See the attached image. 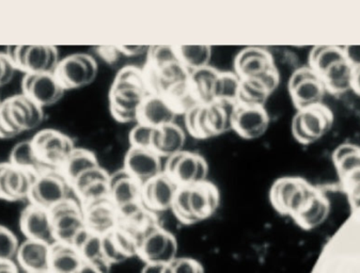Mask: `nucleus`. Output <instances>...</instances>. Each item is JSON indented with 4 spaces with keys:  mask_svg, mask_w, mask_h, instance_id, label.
<instances>
[{
    "mask_svg": "<svg viewBox=\"0 0 360 273\" xmlns=\"http://www.w3.org/2000/svg\"><path fill=\"white\" fill-rule=\"evenodd\" d=\"M148 95L145 76L136 67H124L110 91L112 116L120 122L138 120L141 105Z\"/></svg>",
    "mask_w": 360,
    "mask_h": 273,
    "instance_id": "nucleus-1",
    "label": "nucleus"
},
{
    "mask_svg": "<svg viewBox=\"0 0 360 273\" xmlns=\"http://www.w3.org/2000/svg\"><path fill=\"white\" fill-rule=\"evenodd\" d=\"M43 118L42 107L24 94L7 98L0 105V138H13L36 128Z\"/></svg>",
    "mask_w": 360,
    "mask_h": 273,
    "instance_id": "nucleus-2",
    "label": "nucleus"
},
{
    "mask_svg": "<svg viewBox=\"0 0 360 273\" xmlns=\"http://www.w3.org/2000/svg\"><path fill=\"white\" fill-rule=\"evenodd\" d=\"M6 55L26 74H55L60 62L58 49L51 45H15L8 47Z\"/></svg>",
    "mask_w": 360,
    "mask_h": 273,
    "instance_id": "nucleus-3",
    "label": "nucleus"
},
{
    "mask_svg": "<svg viewBox=\"0 0 360 273\" xmlns=\"http://www.w3.org/2000/svg\"><path fill=\"white\" fill-rule=\"evenodd\" d=\"M73 187L61 170L46 169L37 174L30 190V204L38 205L45 209L72 199Z\"/></svg>",
    "mask_w": 360,
    "mask_h": 273,
    "instance_id": "nucleus-4",
    "label": "nucleus"
},
{
    "mask_svg": "<svg viewBox=\"0 0 360 273\" xmlns=\"http://www.w3.org/2000/svg\"><path fill=\"white\" fill-rule=\"evenodd\" d=\"M137 254L147 264L169 265L178 258V242L169 232L149 227L138 238Z\"/></svg>",
    "mask_w": 360,
    "mask_h": 273,
    "instance_id": "nucleus-5",
    "label": "nucleus"
},
{
    "mask_svg": "<svg viewBox=\"0 0 360 273\" xmlns=\"http://www.w3.org/2000/svg\"><path fill=\"white\" fill-rule=\"evenodd\" d=\"M34 151L49 169L61 170L69 156L76 149L73 140L56 129H43L32 140Z\"/></svg>",
    "mask_w": 360,
    "mask_h": 273,
    "instance_id": "nucleus-6",
    "label": "nucleus"
},
{
    "mask_svg": "<svg viewBox=\"0 0 360 273\" xmlns=\"http://www.w3.org/2000/svg\"><path fill=\"white\" fill-rule=\"evenodd\" d=\"M49 213L57 242L73 246L80 233L87 229L82 207L73 199L53 206Z\"/></svg>",
    "mask_w": 360,
    "mask_h": 273,
    "instance_id": "nucleus-7",
    "label": "nucleus"
},
{
    "mask_svg": "<svg viewBox=\"0 0 360 273\" xmlns=\"http://www.w3.org/2000/svg\"><path fill=\"white\" fill-rule=\"evenodd\" d=\"M98 65L87 53H74L59 62L55 76L65 90L85 87L96 79Z\"/></svg>",
    "mask_w": 360,
    "mask_h": 273,
    "instance_id": "nucleus-8",
    "label": "nucleus"
},
{
    "mask_svg": "<svg viewBox=\"0 0 360 273\" xmlns=\"http://www.w3.org/2000/svg\"><path fill=\"white\" fill-rule=\"evenodd\" d=\"M22 90L24 95L42 108L58 102L65 92L55 74H26Z\"/></svg>",
    "mask_w": 360,
    "mask_h": 273,
    "instance_id": "nucleus-9",
    "label": "nucleus"
},
{
    "mask_svg": "<svg viewBox=\"0 0 360 273\" xmlns=\"http://www.w3.org/2000/svg\"><path fill=\"white\" fill-rule=\"evenodd\" d=\"M36 174L15 167L10 162L0 164V199L16 202L30 197Z\"/></svg>",
    "mask_w": 360,
    "mask_h": 273,
    "instance_id": "nucleus-10",
    "label": "nucleus"
},
{
    "mask_svg": "<svg viewBox=\"0 0 360 273\" xmlns=\"http://www.w3.org/2000/svg\"><path fill=\"white\" fill-rule=\"evenodd\" d=\"M124 170L141 186L164 173L162 159L158 154L151 149L137 147H131L127 152Z\"/></svg>",
    "mask_w": 360,
    "mask_h": 273,
    "instance_id": "nucleus-11",
    "label": "nucleus"
},
{
    "mask_svg": "<svg viewBox=\"0 0 360 273\" xmlns=\"http://www.w3.org/2000/svg\"><path fill=\"white\" fill-rule=\"evenodd\" d=\"M20 227L27 239L44 242L49 246L57 242L49 209L38 205H28L20 215Z\"/></svg>",
    "mask_w": 360,
    "mask_h": 273,
    "instance_id": "nucleus-12",
    "label": "nucleus"
},
{
    "mask_svg": "<svg viewBox=\"0 0 360 273\" xmlns=\"http://www.w3.org/2000/svg\"><path fill=\"white\" fill-rule=\"evenodd\" d=\"M180 186L168 174L162 173L141 186V202L152 211L172 208Z\"/></svg>",
    "mask_w": 360,
    "mask_h": 273,
    "instance_id": "nucleus-13",
    "label": "nucleus"
},
{
    "mask_svg": "<svg viewBox=\"0 0 360 273\" xmlns=\"http://www.w3.org/2000/svg\"><path fill=\"white\" fill-rule=\"evenodd\" d=\"M86 227L96 235L104 236L116 229L119 213L110 199L82 205Z\"/></svg>",
    "mask_w": 360,
    "mask_h": 273,
    "instance_id": "nucleus-14",
    "label": "nucleus"
},
{
    "mask_svg": "<svg viewBox=\"0 0 360 273\" xmlns=\"http://www.w3.org/2000/svg\"><path fill=\"white\" fill-rule=\"evenodd\" d=\"M82 205L109 198L110 176L100 167L82 174L72 184Z\"/></svg>",
    "mask_w": 360,
    "mask_h": 273,
    "instance_id": "nucleus-15",
    "label": "nucleus"
},
{
    "mask_svg": "<svg viewBox=\"0 0 360 273\" xmlns=\"http://www.w3.org/2000/svg\"><path fill=\"white\" fill-rule=\"evenodd\" d=\"M269 123V116L263 107L236 105L232 119V128L243 138H259L266 131Z\"/></svg>",
    "mask_w": 360,
    "mask_h": 273,
    "instance_id": "nucleus-16",
    "label": "nucleus"
},
{
    "mask_svg": "<svg viewBox=\"0 0 360 273\" xmlns=\"http://www.w3.org/2000/svg\"><path fill=\"white\" fill-rule=\"evenodd\" d=\"M176 112H178L167 96L149 94L141 105L138 121L154 128H160L174 123Z\"/></svg>",
    "mask_w": 360,
    "mask_h": 273,
    "instance_id": "nucleus-17",
    "label": "nucleus"
},
{
    "mask_svg": "<svg viewBox=\"0 0 360 273\" xmlns=\"http://www.w3.org/2000/svg\"><path fill=\"white\" fill-rule=\"evenodd\" d=\"M275 69L271 55L258 47H249L238 53L236 69L240 79H255Z\"/></svg>",
    "mask_w": 360,
    "mask_h": 273,
    "instance_id": "nucleus-18",
    "label": "nucleus"
},
{
    "mask_svg": "<svg viewBox=\"0 0 360 273\" xmlns=\"http://www.w3.org/2000/svg\"><path fill=\"white\" fill-rule=\"evenodd\" d=\"M219 205L217 188L211 182L189 186V206L195 222L213 215Z\"/></svg>",
    "mask_w": 360,
    "mask_h": 273,
    "instance_id": "nucleus-19",
    "label": "nucleus"
},
{
    "mask_svg": "<svg viewBox=\"0 0 360 273\" xmlns=\"http://www.w3.org/2000/svg\"><path fill=\"white\" fill-rule=\"evenodd\" d=\"M207 172L209 167L205 158L198 154L184 152L170 178L180 187L195 186L207 182Z\"/></svg>",
    "mask_w": 360,
    "mask_h": 273,
    "instance_id": "nucleus-20",
    "label": "nucleus"
},
{
    "mask_svg": "<svg viewBox=\"0 0 360 273\" xmlns=\"http://www.w3.org/2000/svg\"><path fill=\"white\" fill-rule=\"evenodd\" d=\"M49 244L26 239L20 244L16 260L27 273L49 272Z\"/></svg>",
    "mask_w": 360,
    "mask_h": 273,
    "instance_id": "nucleus-21",
    "label": "nucleus"
},
{
    "mask_svg": "<svg viewBox=\"0 0 360 273\" xmlns=\"http://www.w3.org/2000/svg\"><path fill=\"white\" fill-rule=\"evenodd\" d=\"M109 199L117 211L141 201V185L134 180L124 169L110 176Z\"/></svg>",
    "mask_w": 360,
    "mask_h": 273,
    "instance_id": "nucleus-22",
    "label": "nucleus"
},
{
    "mask_svg": "<svg viewBox=\"0 0 360 273\" xmlns=\"http://www.w3.org/2000/svg\"><path fill=\"white\" fill-rule=\"evenodd\" d=\"M186 135L178 125L172 123L166 126L155 128L153 139H152V149L156 154L162 156L174 155L180 153L184 147Z\"/></svg>",
    "mask_w": 360,
    "mask_h": 273,
    "instance_id": "nucleus-23",
    "label": "nucleus"
},
{
    "mask_svg": "<svg viewBox=\"0 0 360 273\" xmlns=\"http://www.w3.org/2000/svg\"><path fill=\"white\" fill-rule=\"evenodd\" d=\"M84 262L79 252L73 246L61 242L51 246L49 273H76Z\"/></svg>",
    "mask_w": 360,
    "mask_h": 273,
    "instance_id": "nucleus-24",
    "label": "nucleus"
},
{
    "mask_svg": "<svg viewBox=\"0 0 360 273\" xmlns=\"http://www.w3.org/2000/svg\"><path fill=\"white\" fill-rule=\"evenodd\" d=\"M218 75L219 73L210 67L189 72V85L201 105L214 102V86Z\"/></svg>",
    "mask_w": 360,
    "mask_h": 273,
    "instance_id": "nucleus-25",
    "label": "nucleus"
},
{
    "mask_svg": "<svg viewBox=\"0 0 360 273\" xmlns=\"http://www.w3.org/2000/svg\"><path fill=\"white\" fill-rule=\"evenodd\" d=\"M98 167H100L98 159L92 152L85 149H75L65 162L61 171L72 185L82 174Z\"/></svg>",
    "mask_w": 360,
    "mask_h": 273,
    "instance_id": "nucleus-26",
    "label": "nucleus"
},
{
    "mask_svg": "<svg viewBox=\"0 0 360 273\" xmlns=\"http://www.w3.org/2000/svg\"><path fill=\"white\" fill-rule=\"evenodd\" d=\"M9 162L15 167L32 172L36 175L44 170L49 169L43 165V162L37 155L32 140L18 143L12 149Z\"/></svg>",
    "mask_w": 360,
    "mask_h": 273,
    "instance_id": "nucleus-27",
    "label": "nucleus"
},
{
    "mask_svg": "<svg viewBox=\"0 0 360 273\" xmlns=\"http://www.w3.org/2000/svg\"><path fill=\"white\" fill-rule=\"evenodd\" d=\"M300 114L304 131H307L308 135H311L314 140L322 137L330 127V114L328 110L318 105L300 110Z\"/></svg>",
    "mask_w": 360,
    "mask_h": 273,
    "instance_id": "nucleus-28",
    "label": "nucleus"
},
{
    "mask_svg": "<svg viewBox=\"0 0 360 273\" xmlns=\"http://www.w3.org/2000/svg\"><path fill=\"white\" fill-rule=\"evenodd\" d=\"M181 63L189 72L209 67L212 48L207 45H183L176 47Z\"/></svg>",
    "mask_w": 360,
    "mask_h": 273,
    "instance_id": "nucleus-29",
    "label": "nucleus"
},
{
    "mask_svg": "<svg viewBox=\"0 0 360 273\" xmlns=\"http://www.w3.org/2000/svg\"><path fill=\"white\" fill-rule=\"evenodd\" d=\"M328 211V203L323 197L316 194L311 202L295 215L294 219L304 229H312L318 227L326 219Z\"/></svg>",
    "mask_w": 360,
    "mask_h": 273,
    "instance_id": "nucleus-30",
    "label": "nucleus"
},
{
    "mask_svg": "<svg viewBox=\"0 0 360 273\" xmlns=\"http://www.w3.org/2000/svg\"><path fill=\"white\" fill-rule=\"evenodd\" d=\"M323 93L324 87L320 78L304 81L291 91L292 98L300 110L318 105L322 100Z\"/></svg>",
    "mask_w": 360,
    "mask_h": 273,
    "instance_id": "nucleus-31",
    "label": "nucleus"
},
{
    "mask_svg": "<svg viewBox=\"0 0 360 273\" xmlns=\"http://www.w3.org/2000/svg\"><path fill=\"white\" fill-rule=\"evenodd\" d=\"M354 69L349 61L345 60L327 69L323 77L329 89L334 92H343L353 84Z\"/></svg>",
    "mask_w": 360,
    "mask_h": 273,
    "instance_id": "nucleus-32",
    "label": "nucleus"
},
{
    "mask_svg": "<svg viewBox=\"0 0 360 273\" xmlns=\"http://www.w3.org/2000/svg\"><path fill=\"white\" fill-rule=\"evenodd\" d=\"M242 79L238 74L219 73L214 86V102H231L238 104Z\"/></svg>",
    "mask_w": 360,
    "mask_h": 273,
    "instance_id": "nucleus-33",
    "label": "nucleus"
},
{
    "mask_svg": "<svg viewBox=\"0 0 360 273\" xmlns=\"http://www.w3.org/2000/svg\"><path fill=\"white\" fill-rule=\"evenodd\" d=\"M302 180L297 178H281L271 189V201L277 211L287 213L292 197L295 194Z\"/></svg>",
    "mask_w": 360,
    "mask_h": 273,
    "instance_id": "nucleus-34",
    "label": "nucleus"
},
{
    "mask_svg": "<svg viewBox=\"0 0 360 273\" xmlns=\"http://www.w3.org/2000/svg\"><path fill=\"white\" fill-rule=\"evenodd\" d=\"M269 93L257 79H242L238 104L249 107H263Z\"/></svg>",
    "mask_w": 360,
    "mask_h": 273,
    "instance_id": "nucleus-35",
    "label": "nucleus"
},
{
    "mask_svg": "<svg viewBox=\"0 0 360 273\" xmlns=\"http://www.w3.org/2000/svg\"><path fill=\"white\" fill-rule=\"evenodd\" d=\"M18 248L20 244L13 232L0 225V262H15Z\"/></svg>",
    "mask_w": 360,
    "mask_h": 273,
    "instance_id": "nucleus-36",
    "label": "nucleus"
},
{
    "mask_svg": "<svg viewBox=\"0 0 360 273\" xmlns=\"http://www.w3.org/2000/svg\"><path fill=\"white\" fill-rule=\"evenodd\" d=\"M347 57L345 51L337 48V47L326 46L324 51L321 53V56L312 63V67L323 76V74L327 69H330L333 65L341 62V61L347 60Z\"/></svg>",
    "mask_w": 360,
    "mask_h": 273,
    "instance_id": "nucleus-37",
    "label": "nucleus"
},
{
    "mask_svg": "<svg viewBox=\"0 0 360 273\" xmlns=\"http://www.w3.org/2000/svg\"><path fill=\"white\" fill-rule=\"evenodd\" d=\"M172 208L181 222L186 223V225L196 223L193 220L191 206H189V186L180 187Z\"/></svg>",
    "mask_w": 360,
    "mask_h": 273,
    "instance_id": "nucleus-38",
    "label": "nucleus"
},
{
    "mask_svg": "<svg viewBox=\"0 0 360 273\" xmlns=\"http://www.w3.org/2000/svg\"><path fill=\"white\" fill-rule=\"evenodd\" d=\"M150 63L155 69L170 65V63L180 61L176 47L155 46L152 47L149 51Z\"/></svg>",
    "mask_w": 360,
    "mask_h": 273,
    "instance_id": "nucleus-39",
    "label": "nucleus"
},
{
    "mask_svg": "<svg viewBox=\"0 0 360 273\" xmlns=\"http://www.w3.org/2000/svg\"><path fill=\"white\" fill-rule=\"evenodd\" d=\"M154 131H155L154 127L143 124V123L136 125L129 133L131 147L152 149V139H153Z\"/></svg>",
    "mask_w": 360,
    "mask_h": 273,
    "instance_id": "nucleus-40",
    "label": "nucleus"
},
{
    "mask_svg": "<svg viewBox=\"0 0 360 273\" xmlns=\"http://www.w3.org/2000/svg\"><path fill=\"white\" fill-rule=\"evenodd\" d=\"M102 244L105 260L109 265L118 264V262L127 260V255L119 248L118 244L112 235V232L102 236Z\"/></svg>",
    "mask_w": 360,
    "mask_h": 273,
    "instance_id": "nucleus-41",
    "label": "nucleus"
},
{
    "mask_svg": "<svg viewBox=\"0 0 360 273\" xmlns=\"http://www.w3.org/2000/svg\"><path fill=\"white\" fill-rule=\"evenodd\" d=\"M165 273H205V269L200 262L193 258H181L166 265Z\"/></svg>",
    "mask_w": 360,
    "mask_h": 273,
    "instance_id": "nucleus-42",
    "label": "nucleus"
},
{
    "mask_svg": "<svg viewBox=\"0 0 360 273\" xmlns=\"http://www.w3.org/2000/svg\"><path fill=\"white\" fill-rule=\"evenodd\" d=\"M15 67L8 58L6 53H0V87L7 85L11 81L15 73Z\"/></svg>",
    "mask_w": 360,
    "mask_h": 273,
    "instance_id": "nucleus-43",
    "label": "nucleus"
},
{
    "mask_svg": "<svg viewBox=\"0 0 360 273\" xmlns=\"http://www.w3.org/2000/svg\"><path fill=\"white\" fill-rule=\"evenodd\" d=\"M318 75H316V71H314V69L302 67V69H297V71L292 75L291 79H290V92H291L292 90L295 89L298 86L302 85L304 81L318 79Z\"/></svg>",
    "mask_w": 360,
    "mask_h": 273,
    "instance_id": "nucleus-44",
    "label": "nucleus"
},
{
    "mask_svg": "<svg viewBox=\"0 0 360 273\" xmlns=\"http://www.w3.org/2000/svg\"><path fill=\"white\" fill-rule=\"evenodd\" d=\"M292 131H293L294 137H295L300 142L304 143V145H308V143L314 142V141H316L312 138L311 135H308L307 131H304L300 112L294 116L293 122H292Z\"/></svg>",
    "mask_w": 360,
    "mask_h": 273,
    "instance_id": "nucleus-45",
    "label": "nucleus"
},
{
    "mask_svg": "<svg viewBox=\"0 0 360 273\" xmlns=\"http://www.w3.org/2000/svg\"><path fill=\"white\" fill-rule=\"evenodd\" d=\"M338 169L340 171L341 175L347 176V174L352 173L356 170L360 169V152L354 155L349 156V157L343 159L342 161L339 162Z\"/></svg>",
    "mask_w": 360,
    "mask_h": 273,
    "instance_id": "nucleus-46",
    "label": "nucleus"
},
{
    "mask_svg": "<svg viewBox=\"0 0 360 273\" xmlns=\"http://www.w3.org/2000/svg\"><path fill=\"white\" fill-rule=\"evenodd\" d=\"M359 147L353 145H343L339 147L334 153V160L338 165L339 162L342 161L345 158L349 156L354 155V154L359 153Z\"/></svg>",
    "mask_w": 360,
    "mask_h": 273,
    "instance_id": "nucleus-47",
    "label": "nucleus"
},
{
    "mask_svg": "<svg viewBox=\"0 0 360 273\" xmlns=\"http://www.w3.org/2000/svg\"><path fill=\"white\" fill-rule=\"evenodd\" d=\"M109 267L84 262L76 273H108Z\"/></svg>",
    "mask_w": 360,
    "mask_h": 273,
    "instance_id": "nucleus-48",
    "label": "nucleus"
},
{
    "mask_svg": "<svg viewBox=\"0 0 360 273\" xmlns=\"http://www.w3.org/2000/svg\"><path fill=\"white\" fill-rule=\"evenodd\" d=\"M147 47L145 46H121L120 51H122V53H127V55H138V53H145Z\"/></svg>",
    "mask_w": 360,
    "mask_h": 273,
    "instance_id": "nucleus-49",
    "label": "nucleus"
},
{
    "mask_svg": "<svg viewBox=\"0 0 360 273\" xmlns=\"http://www.w3.org/2000/svg\"><path fill=\"white\" fill-rule=\"evenodd\" d=\"M166 265L147 264L141 273H165Z\"/></svg>",
    "mask_w": 360,
    "mask_h": 273,
    "instance_id": "nucleus-50",
    "label": "nucleus"
},
{
    "mask_svg": "<svg viewBox=\"0 0 360 273\" xmlns=\"http://www.w3.org/2000/svg\"><path fill=\"white\" fill-rule=\"evenodd\" d=\"M0 273H18L14 262H0Z\"/></svg>",
    "mask_w": 360,
    "mask_h": 273,
    "instance_id": "nucleus-51",
    "label": "nucleus"
},
{
    "mask_svg": "<svg viewBox=\"0 0 360 273\" xmlns=\"http://www.w3.org/2000/svg\"><path fill=\"white\" fill-rule=\"evenodd\" d=\"M347 180V186L351 187L353 185L359 184L360 182V169L356 170V171L352 172V173L347 174L345 176Z\"/></svg>",
    "mask_w": 360,
    "mask_h": 273,
    "instance_id": "nucleus-52",
    "label": "nucleus"
},
{
    "mask_svg": "<svg viewBox=\"0 0 360 273\" xmlns=\"http://www.w3.org/2000/svg\"><path fill=\"white\" fill-rule=\"evenodd\" d=\"M352 86H354L356 91L360 94V65L354 69L353 84H352Z\"/></svg>",
    "mask_w": 360,
    "mask_h": 273,
    "instance_id": "nucleus-53",
    "label": "nucleus"
},
{
    "mask_svg": "<svg viewBox=\"0 0 360 273\" xmlns=\"http://www.w3.org/2000/svg\"><path fill=\"white\" fill-rule=\"evenodd\" d=\"M325 48H326V46H316L312 49L311 53H310V61H311V65L316 60V59L319 58V57L321 56V53L324 51Z\"/></svg>",
    "mask_w": 360,
    "mask_h": 273,
    "instance_id": "nucleus-54",
    "label": "nucleus"
},
{
    "mask_svg": "<svg viewBox=\"0 0 360 273\" xmlns=\"http://www.w3.org/2000/svg\"><path fill=\"white\" fill-rule=\"evenodd\" d=\"M349 194H351L352 201L360 198V182L349 187Z\"/></svg>",
    "mask_w": 360,
    "mask_h": 273,
    "instance_id": "nucleus-55",
    "label": "nucleus"
},
{
    "mask_svg": "<svg viewBox=\"0 0 360 273\" xmlns=\"http://www.w3.org/2000/svg\"><path fill=\"white\" fill-rule=\"evenodd\" d=\"M1 102H1V100H0V105H1Z\"/></svg>",
    "mask_w": 360,
    "mask_h": 273,
    "instance_id": "nucleus-56",
    "label": "nucleus"
},
{
    "mask_svg": "<svg viewBox=\"0 0 360 273\" xmlns=\"http://www.w3.org/2000/svg\"><path fill=\"white\" fill-rule=\"evenodd\" d=\"M41 273H49V272H41Z\"/></svg>",
    "mask_w": 360,
    "mask_h": 273,
    "instance_id": "nucleus-57",
    "label": "nucleus"
}]
</instances>
